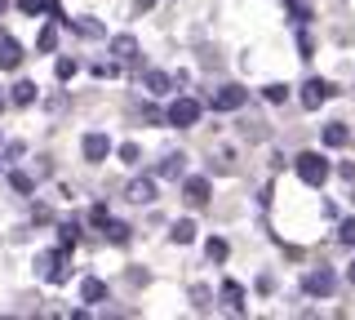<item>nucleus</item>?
<instances>
[{
  "label": "nucleus",
  "instance_id": "obj_1",
  "mask_svg": "<svg viewBox=\"0 0 355 320\" xmlns=\"http://www.w3.org/2000/svg\"><path fill=\"white\" fill-rule=\"evenodd\" d=\"M293 169H297V178L306 187H324L329 183V160L320 156V151H302V156L293 160Z\"/></svg>",
  "mask_w": 355,
  "mask_h": 320
},
{
  "label": "nucleus",
  "instance_id": "obj_2",
  "mask_svg": "<svg viewBox=\"0 0 355 320\" xmlns=\"http://www.w3.org/2000/svg\"><path fill=\"white\" fill-rule=\"evenodd\" d=\"M164 120H169V125H178V129L196 125V120H200V103H196V98H178L169 112H164Z\"/></svg>",
  "mask_w": 355,
  "mask_h": 320
},
{
  "label": "nucleus",
  "instance_id": "obj_3",
  "mask_svg": "<svg viewBox=\"0 0 355 320\" xmlns=\"http://www.w3.org/2000/svg\"><path fill=\"white\" fill-rule=\"evenodd\" d=\"M333 285H338V280H333V271H329V267H320V271H306L302 289H306L311 298H329V294H333Z\"/></svg>",
  "mask_w": 355,
  "mask_h": 320
},
{
  "label": "nucleus",
  "instance_id": "obj_4",
  "mask_svg": "<svg viewBox=\"0 0 355 320\" xmlns=\"http://www.w3.org/2000/svg\"><path fill=\"white\" fill-rule=\"evenodd\" d=\"M244 98L249 94H244L240 85H222V90L214 94V112H236V107H244Z\"/></svg>",
  "mask_w": 355,
  "mask_h": 320
},
{
  "label": "nucleus",
  "instance_id": "obj_5",
  "mask_svg": "<svg viewBox=\"0 0 355 320\" xmlns=\"http://www.w3.org/2000/svg\"><path fill=\"white\" fill-rule=\"evenodd\" d=\"M80 147H85V160H94V165L111 156V138H107V134H85Z\"/></svg>",
  "mask_w": 355,
  "mask_h": 320
},
{
  "label": "nucleus",
  "instance_id": "obj_6",
  "mask_svg": "<svg viewBox=\"0 0 355 320\" xmlns=\"http://www.w3.org/2000/svg\"><path fill=\"white\" fill-rule=\"evenodd\" d=\"M40 276L49 285H62L67 280V267H62V253H40Z\"/></svg>",
  "mask_w": 355,
  "mask_h": 320
},
{
  "label": "nucleus",
  "instance_id": "obj_7",
  "mask_svg": "<svg viewBox=\"0 0 355 320\" xmlns=\"http://www.w3.org/2000/svg\"><path fill=\"white\" fill-rule=\"evenodd\" d=\"M22 62V45L14 36H0V71H14Z\"/></svg>",
  "mask_w": 355,
  "mask_h": 320
},
{
  "label": "nucleus",
  "instance_id": "obj_8",
  "mask_svg": "<svg viewBox=\"0 0 355 320\" xmlns=\"http://www.w3.org/2000/svg\"><path fill=\"white\" fill-rule=\"evenodd\" d=\"M329 94H333V90H329L324 81H306V85H302V107H311V112H315V107L324 103Z\"/></svg>",
  "mask_w": 355,
  "mask_h": 320
},
{
  "label": "nucleus",
  "instance_id": "obj_9",
  "mask_svg": "<svg viewBox=\"0 0 355 320\" xmlns=\"http://www.w3.org/2000/svg\"><path fill=\"white\" fill-rule=\"evenodd\" d=\"M129 201L151 205V201H155V183H151V178H133V183H129Z\"/></svg>",
  "mask_w": 355,
  "mask_h": 320
},
{
  "label": "nucleus",
  "instance_id": "obj_10",
  "mask_svg": "<svg viewBox=\"0 0 355 320\" xmlns=\"http://www.w3.org/2000/svg\"><path fill=\"white\" fill-rule=\"evenodd\" d=\"M80 298H85V303H103V298H107V285L98 280V276H85V280H80Z\"/></svg>",
  "mask_w": 355,
  "mask_h": 320
},
{
  "label": "nucleus",
  "instance_id": "obj_11",
  "mask_svg": "<svg viewBox=\"0 0 355 320\" xmlns=\"http://www.w3.org/2000/svg\"><path fill=\"white\" fill-rule=\"evenodd\" d=\"M169 240H173V245H191V240H196V223H191V218L173 223V227H169Z\"/></svg>",
  "mask_w": 355,
  "mask_h": 320
},
{
  "label": "nucleus",
  "instance_id": "obj_12",
  "mask_svg": "<svg viewBox=\"0 0 355 320\" xmlns=\"http://www.w3.org/2000/svg\"><path fill=\"white\" fill-rule=\"evenodd\" d=\"M111 53H116L120 62H129L133 53H138V40H133V36H116V40H111Z\"/></svg>",
  "mask_w": 355,
  "mask_h": 320
},
{
  "label": "nucleus",
  "instance_id": "obj_13",
  "mask_svg": "<svg viewBox=\"0 0 355 320\" xmlns=\"http://www.w3.org/2000/svg\"><path fill=\"white\" fill-rule=\"evenodd\" d=\"M222 303H227L231 312H240V307H244V289H240L236 280H227V285H222Z\"/></svg>",
  "mask_w": 355,
  "mask_h": 320
},
{
  "label": "nucleus",
  "instance_id": "obj_14",
  "mask_svg": "<svg viewBox=\"0 0 355 320\" xmlns=\"http://www.w3.org/2000/svg\"><path fill=\"white\" fill-rule=\"evenodd\" d=\"M187 201H191V205H205L209 201V183L205 178H187Z\"/></svg>",
  "mask_w": 355,
  "mask_h": 320
},
{
  "label": "nucleus",
  "instance_id": "obj_15",
  "mask_svg": "<svg viewBox=\"0 0 355 320\" xmlns=\"http://www.w3.org/2000/svg\"><path fill=\"white\" fill-rule=\"evenodd\" d=\"M103 231H107L111 245H129V227L125 223H111V218H103Z\"/></svg>",
  "mask_w": 355,
  "mask_h": 320
},
{
  "label": "nucleus",
  "instance_id": "obj_16",
  "mask_svg": "<svg viewBox=\"0 0 355 320\" xmlns=\"http://www.w3.org/2000/svg\"><path fill=\"white\" fill-rule=\"evenodd\" d=\"M31 98H36V85H31V81H18V85H14V94H9V103H18V107H27V103H31Z\"/></svg>",
  "mask_w": 355,
  "mask_h": 320
},
{
  "label": "nucleus",
  "instance_id": "obj_17",
  "mask_svg": "<svg viewBox=\"0 0 355 320\" xmlns=\"http://www.w3.org/2000/svg\"><path fill=\"white\" fill-rule=\"evenodd\" d=\"M36 45H40L44 53H49V49H58V23H49V27H44V31H40V40H36Z\"/></svg>",
  "mask_w": 355,
  "mask_h": 320
},
{
  "label": "nucleus",
  "instance_id": "obj_18",
  "mask_svg": "<svg viewBox=\"0 0 355 320\" xmlns=\"http://www.w3.org/2000/svg\"><path fill=\"white\" fill-rule=\"evenodd\" d=\"M169 85H173V81H169L164 71H147V90H151V94H164Z\"/></svg>",
  "mask_w": 355,
  "mask_h": 320
},
{
  "label": "nucleus",
  "instance_id": "obj_19",
  "mask_svg": "<svg viewBox=\"0 0 355 320\" xmlns=\"http://www.w3.org/2000/svg\"><path fill=\"white\" fill-rule=\"evenodd\" d=\"M347 138H351V134H347V125H329V129H324V142H329V147H342Z\"/></svg>",
  "mask_w": 355,
  "mask_h": 320
},
{
  "label": "nucleus",
  "instance_id": "obj_20",
  "mask_svg": "<svg viewBox=\"0 0 355 320\" xmlns=\"http://www.w3.org/2000/svg\"><path fill=\"white\" fill-rule=\"evenodd\" d=\"M182 160L187 156H164L160 160V174H164V178H178V174H182Z\"/></svg>",
  "mask_w": 355,
  "mask_h": 320
},
{
  "label": "nucleus",
  "instance_id": "obj_21",
  "mask_svg": "<svg viewBox=\"0 0 355 320\" xmlns=\"http://www.w3.org/2000/svg\"><path fill=\"white\" fill-rule=\"evenodd\" d=\"M205 253H209L214 262H222V258H227V240H209V245H205Z\"/></svg>",
  "mask_w": 355,
  "mask_h": 320
},
{
  "label": "nucleus",
  "instance_id": "obj_22",
  "mask_svg": "<svg viewBox=\"0 0 355 320\" xmlns=\"http://www.w3.org/2000/svg\"><path fill=\"white\" fill-rule=\"evenodd\" d=\"M18 9L22 14H40V9H53V5L49 0H18Z\"/></svg>",
  "mask_w": 355,
  "mask_h": 320
},
{
  "label": "nucleus",
  "instance_id": "obj_23",
  "mask_svg": "<svg viewBox=\"0 0 355 320\" xmlns=\"http://www.w3.org/2000/svg\"><path fill=\"white\" fill-rule=\"evenodd\" d=\"M58 240H62V249H71L76 245V223H62L58 227Z\"/></svg>",
  "mask_w": 355,
  "mask_h": 320
},
{
  "label": "nucleus",
  "instance_id": "obj_24",
  "mask_svg": "<svg viewBox=\"0 0 355 320\" xmlns=\"http://www.w3.org/2000/svg\"><path fill=\"white\" fill-rule=\"evenodd\" d=\"M266 103H284V98H288V90H284V85H266Z\"/></svg>",
  "mask_w": 355,
  "mask_h": 320
},
{
  "label": "nucleus",
  "instance_id": "obj_25",
  "mask_svg": "<svg viewBox=\"0 0 355 320\" xmlns=\"http://www.w3.org/2000/svg\"><path fill=\"white\" fill-rule=\"evenodd\" d=\"M53 71H58V81H71V76H76V62L71 58H58V67H53Z\"/></svg>",
  "mask_w": 355,
  "mask_h": 320
},
{
  "label": "nucleus",
  "instance_id": "obj_26",
  "mask_svg": "<svg viewBox=\"0 0 355 320\" xmlns=\"http://www.w3.org/2000/svg\"><path fill=\"white\" fill-rule=\"evenodd\" d=\"M9 183H14V192H31V178H27V174H9Z\"/></svg>",
  "mask_w": 355,
  "mask_h": 320
},
{
  "label": "nucleus",
  "instance_id": "obj_27",
  "mask_svg": "<svg viewBox=\"0 0 355 320\" xmlns=\"http://www.w3.org/2000/svg\"><path fill=\"white\" fill-rule=\"evenodd\" d=\"M120 160H125V165H138V147H133V142H125V147H120Z\"/></svg>",
  "mask_w": 355,
  "mask_h": 320
},
{
  "label": "nucleus",
  "instance_id": "obj_28",
  "mask_svg": "<svg viewBox=\"0 0 355 320\" xmlns=\"http://www.w3.org/2000/svg\"><path fill=\"white\" fill-rule=\"evenodd\" d=\"M342 240H347V245H355V218H351V223H342Z\"/></svg>",
  "mask_w": 355,
  "mask_h": 320
},
{
  "label": "nucleus",
  "instance_id": "obj_29",
  "mask_svg": "<svg viewBox=\"0 0 355 320\" xmlns=\"http://www.w3.org/2000/svg\"><path fill=\"white\" fill-rule=\"evenodd\" d=\"M347 280H351V285H355V262H351V271H347Z\"/></svg>",
  "mask_w": 355,
  "mask_h": 320
},
{
  "label": "nucleus",
  "instance_id": "obj_30",
  "mask_svg": "<svg viewBox=\"0 0 355 320\" xmlns=\"http://www.w3.org/2000/svg\"><path fill=\"white\" fill-rule=\"evenodd\" d=\"M5 9H9V0H0V14H5Z\"/></svg>",
  "mask_w": 355,
  "mask_h": 320
},
{
  "label": "nucleus",
  "instance_id": "obj_31",
  "mask_svg": "<svg viewBox=\"0 0 355 320\" xmlns=\"http://www.w3.org/2000/svg\"><path fill=\"white\" fill-rule=\"evenodd\" d=\"M0 107H5V90H0Z\"/></svg>",
  "mask_w": 355,
  "mask_h": 320
}]
</instances>
